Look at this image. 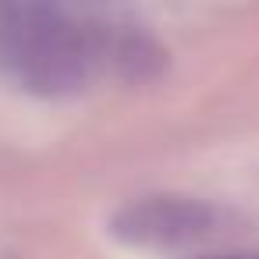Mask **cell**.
<instances>
[{
	"instance_id": "cell-1",
	"label": "cell",
	"mask_w": 259,
	"mask_h": 259,
	"mask_svg": "<svg viewBox=\"0 0 259 259\" xmlns=\"http://www.w3.org/2000/svg\"><path fill=\"white\" fill-rule=\"evenodd\" d=\"M96 64V32L57 8L18 4L0 11V68L39 96L78 93Z\"/></svg>"
},
{
	"instance_id": "cell-2",
	"label": "cell",
	"mask_w": 259,
	"mask_h": 259,
	"mask_svg": "<svg viewBox=\"0 0 259 259\" xmlns=\"http://www.w3.org/2000/svg\"><path fill=\"white\" fill-rule=\"evenodd\" d=\"M114 234L128 245L142 248H178L192 245L213 227V209L185 195H146L128 202L110 220Z\"/></svg>"
},
{
	"instance_id": "cell-3",
	"label": "cell",
	"mask_w": 259,
	"mask_h": 259,
	"mask_svg": "<svg viewBox=\"0 0 259 259\" xmlns=\"http://www.w3.org/2000/svg\"><path fill=\"white\" fill-rule=\"evenodd\" d=\"M96 61H110L124 78H153L163 64V50L142 32L96 36Z\"/></svg>"
}]
</instances>
